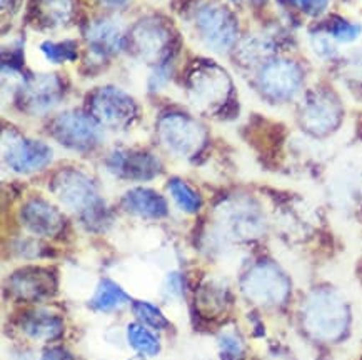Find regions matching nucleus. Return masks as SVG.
Listing matches in <instances>:
<instances>
[{"label": "nucleus", "mask_w": 362, "mask_h": 360, "mask_svg": "<svg viewBox=\"0 0 362 360\" xmlns=\"http://www.w3.org/2000/svg\"><path fill=\"white\" fill-rule=\"evenodd\" d=\"M304 72L299 64L289 59H274L262 64L257 76V87L264 97L274 102H287L299 94Z\"/></svg>", "instance_id": "20e7f679"}, {"label": "nucleus", "mask_w": 362, "mask_h": 360, "mask_svg": "<svg viewBox=\"0 0 362 360\" xmlns=\"http://www.w3.org/2000/svg\"><path fill=\"white\" fill-rule=\"evenodd\" d=\"M32 12L44 27H60L72 18V0H34Z\"/></svg>", "instance_id": "aec40b11"}, {"label": "nucleus", "mask_w": 362, "mask_h": 360, "mask_svg": "<svg viewBox=\"0 0 362 360\" xmlns=\"http://www.w3.org/2000/svg\"><path fill=\"white\" fill-rule=\"evenodd\" d=\"M189 94L201 107H214L227 100L232 84L227 73L214 64L194 68L189 77Z\"/></svg>", "instance_id": "f8f14e48"}, {"label": "nucleus", "mask_w": 362, "mask_h": 360, "mask_svg": "<svg viewBox=\"0 0 362 360\" xmlns=\"http://www.w3.org/2000/svg\"><path fill=\"white\" fill-rule=\"evenodd\" d=\"M127 337L129 342H131V345L137 350V352H141L144 355H156L159 352V340L156 339V335L152 334L151 330H147L146 327L141 324L129 325Z\"/></svg>", "instance_id": "a878e982"}, {"label": "nucleus", "mask_w": 362, "mask_h": 360, "mask_svg": "<svg viewBox=\"0 0 362 360\" xmlns=\"http://www.w3.org/2000/svg\"><path fill=\"white\" fill-rule=\"evenodd\" d=\"M52 188L59 200L81 215L87 224H97L104 219L102 198L86 174L74 169L60 170L54 177Z\"/></svg>", "instance_id": "f03ea898"}, {"label": "nucleus", "mask_w": 362, "mask_h": 360, "mask_svg": "<svg viewBox=\"0 0 362 360\" xmlns=\"http://www.w3.org/2000/svg\"><path fill=\"white\" fill-rule=\"evenodd\" d=\"M2 155L8 167L18 174L39 172L52 160V150L44 142L7 131L2 137Z\"/></svg>", "instance_id": "6e6552de"}, {"label": "nucleus", "mask_w": 362, "mask_h": 360, "mask_svg": "<svg viewBox=\"0 0 362 360\" xmlns=\"http://www.w3.org/2000/svg\"><path fill=\"white\" fill-rule=\"evenodd\" d=\"M324 32L337 44H352L359 39L362 34V25L357 22L347 20L344 17L332 16L327 18Z\"/></svg>", "instance_id": "5701e85b"}, {"label": "nucleus", "mask_w": 362, "mask_h": 360, "mask_svg": "<svg viewBox=\"0 0 362 360\" xmlns=\"http://www.w3.org/2000/svg\"><path fill=\"white\" fill-rule=\"evenodd\" d=\"M52 136L59 144L71 150H90L100 142V131L95 119L69 110L60 114L52 124Z\"/></svg>", "instance_id": "1a4fd4ad"}, {"label": "nucleus", "mask_w": 362, "mask_h": 360, "mask_svg": "<svg viewBox=\"0 0 362 360\" xmlns=\"http://www.w3.org/2000/svg\"><path fill=\"white\" fill-rule=\"evenodd\" d=\"M289 280L279 267L271 262L254 265L244 277L243 290L254 304L262 307L281 306L289 295Z\"/></svg>", "instance_id": "423d86ee"}, {"label": "nucleus", "mask_w": 362, "mask_h": 360, "mask_svg": "<svg viewBox=\"0 0 362 360\" xmlns=\"http://www.w3.org/2000/svg\"><path fill=\"white\" fill-rule=\"evenodd\" d=\"M62 84L55 76H35L18 92L21 107L29 114H45L62 99Z\"/></svg>", "instance_id": "4468645a"}, {"label": "nucleus", "mask_w": 362, "mask_h": 360, "mask_svg": "<svg viewBox=\"0 0 362 360\" xmlns=\"http://www.w3.org/2000/svg\"><path fill=\"white\" fill-rule=\"evenodd\" d=\"M16 4H18V0H2V7H4V11H6V8H8V7L16 6Z\"/></svg>", "instance_id": "2f4dec72"}, {"label": "nucleus", "mask_w": 362, "mask_h": 360, "mask_svg": "<svg viewBox=\"0 0 362 360\" xmlns=\"http://www.w3.org/2000/svg\"><path fill=\"white\" fill-rule=\"evenodd\" d=\"M129 302V295L124 292L119 285H115L110 280H102L99 289L90 300V307L95 311H115V308L125 306Z\"/></svg>", "instance_id": "4be33fe9"}, {"label": "nucleus", "mask_w": 362, "mask_h": 360, "mask_svg": "<svg viewBox=\"0 0 362 360\" xmlns=\"http://www.w3.org/2000/svg\"><path fill=\"white\" fill-rule=\"evenodd\" d=\"M196 29L201 40L214 52H226L239 35L238 17L230 8L219 4H207L197 8Z\"/></svg>", "instance_id": "7ed1b4c3"}, {"label": "nucleus", "mask_w": 362, "mask_h": 360, "mask_svg": "<svg viewBox=\"0 0 362 360\" xmlns=\"http://www.w3.org/2000/svg\"><path fill=\"white\" fill-rule=\"evenodd\" d=\"M25 334L35 340H52L62 334V318L50 312H34L24 320Z\"/></svg>", "instance_id": "412c9836"}, {"label": "nucleus", "mask_w": 362, "mask_h": 360, "mask_svg": "<svg viewBox=\"0 0 362 360\" xmlns=\"http://www.w3.org/2000/svg\"><path fill=\"white\" fill-rule=\"evenodd\" d=\"M92 117L107 127H127L136 119L137 104L127 92L105 85L97 89L89 99Z\"/></svg>", "instance_id": "0eeeda50"}, {"label": "nucleus", "mask_w": 362, "mask_h": 360, "mask_svg": "<svg viewBox=\"0 0 362 360\" xmlns=\"http://www.w3.org/2000/svg\"><path fill=\"white\" fill-rule=\"evenodd\" d=\"M299 2L300 8L309 16L317 17L321 13L326 12V8L329 6V0H297Z\"/></svg>", "instance_id": "c756f323"}, {"label": "nucleus", "mask_w": 362, "mask_h": 360, "mask_svg": "<svg viewBox=\"0 0 362 360\" xmlns=\"http://www.w3.org/2000/svg\"><path fill=\"white\" fill-rule=\"evenodd\" d=\"M86 39L92 52L99 57H109V55L117 54L125 42L122 25L109 17L92 22L87 27Z\"/></svg>", "instance_id": "f3484780"}, {"label": "nucleus", "mask_w": 362, "mask_h": 360, "mask_svg": "<svg viewBox=\"0 0 362 360\" xmlns=\"http://www.w3.org/2000/svg\"><path fill=\"white\" fill-rule=\"evenodd\" d=\"M157 133L162 145L179 157L196 155L206 142V132L201 124L184 114H167L159 120Z\"/></svg>", "instance_id": "39448f33"}, {"label": "nucleus", "mask_w": 362, "mask_h": 360, "mask_svg": "<svg viewBox=\"0 0 362 360\" xmlns=\"http://www.w3.org/2000/svg\"><path fill=\"white\" fill-rule=\"evenodd\" d=\"M12 290L18 297L44 299L54 290V279L49 272L42 269H27L17 272L11 279Z\"/></svg>", "instance_id": "6ab92c4d"}, {"label": "nucleus", "mask_w": 362, "mask_h": 360, "mask_svg": "<svg viewBox=\"0 0 362 360\" xmlns=\"http://www.w3.org/2000/svg\"><path fill=\"white\" fill-rule=\"evenodd\" d=\"M40 360H74V357L67 352V350L52 349V350H49V352H45L44 357H42Z\"/></svg>", "instance_id": "7c9ffc66"}, {"label": "nucleus", "mask_w": 362, "mask_h": 360, "mask_svg": "<svg viewBox=\"0 0 362 360\" xmlns=\"http://www.w3.org/2000/svg\"><path fill=\"white\" fill-rule=\"evenodd\" d=\"M310 44H313L314 52L321 59H332L334 55H336L334 40L326 34V32H319V34L310 37Z\"/></svg>", "instance_id": "cd10ccee"}, {"label": "nucleus", "mask_w": 362, "mask_h": 360, "mask_svg": "<svg viewBox=\"0 0 362 360\" xmlns=\"http://www.w3.org/2000/svg\"><path fill=\"white\" fill-rule=\"evenodd\" d=\"M222 355L227 359H239L243 355V344L235 335L224 334L219 340Z\"/></svg>", "instance_id": "c85d7f7f"}, {"label": "nucleus", "mask_w": 362, "mask_h": 360, "mask_svg": "<svg viewBox=\"0 0 362 360\" xmlns=\"http://www.w3.org/2000/svg\"><path fill=\"white\" fill-rule=\"evenodd\" d=\"M122 205L127 212L134 215L146 217V219H162L169 212L165 198L159 196L151 188H132L125 193L122 198Z\"/></svg>", "instance_id": "a211bd4d"}, {"label": "nucleus", "mask_w": 362, "mask_h": 360, "mask_svg": "<svg viewBox=\"0 0 362 360\" xmlns=\"http://www.w3.org/2000/svg\"><path fill=\"white\" fill-rule=\"evenodd\" d=\"M304 327L315 339L337 340L344 334L349 312L344 299L332 290H315L303 307Z\"/></svg>", "instance_id": "f257e3e1"}, {"label": "nucleus", "mask_w": 362, "mask_h": 360, "mask_svg": "<svg viewBox=\"0 0 362 360\" xmlns=\"http://www.w3.org/2000/svg\"><path fill=\"white\" fill-rule=\"evenodd\" d=\"M341 119V102L327 90H315L309 94L300 109V124L313 136H327L337 128Z\"/></svg>", "instance_id": "9b49d317"}, {"label": "nucleus", "mask_w": 362, "mask_h": 360, "mask_svg": "<svg viewBox=\"0 0 362 360\" xmlns=\"http://www.w3.org/2000/svg\"><path fill=\"white\" fill-rule=\"evenodd\" d=\"M131 40L142 59L156 62L170 54L173 32L165 22L157 20V18H144L134 27Z\"/></svg>", "instance_id": "ddd939ff"}, {"label": "nucleus", "mask_w": 362, "mask_h": 360, "mask_svg": "<svg viewBox=\"0 0 362 360\" xmlns=\"http://www.w3.org/2000/svg\"><path fill=\"white\" fill-rule=\"evenodd\" d=\"M134 313L142 324L152 327V329H164V327H167V318L162 316L159 308L151 306V304L137 302L134 306Z\"/></svg>", "instance_id": "bb28decb"}, {"label": "nucleus", "mask_w": 362, "mask_h": 360, "mask_svg": "<svg viewBox=\"0 0 362 360\" xmlns=\"http://www.w3.org/2000/svg\"><path fill=\"white\" fill-rule=\"evenodd\" d=\"M107 169L114 175L129 180H151L160 174V162L148 152L119 150L107 159Z\"/></svg>", "instance_id": "2eb2a0df"}, {"label": "nucleus", "mask_w": 362, "mask_h": 360, "mask_svg": "<svg viewBox=\"0 0 362 360\" xmlns=\"http://www.w3.org/2000/svg\"><path fill=\"white\" fill-rule=\"evenodd\" d=\"M21 219L32 234L42 237H54L64 227V217L60 212L40 198L29 200L22 207Z\"/></svg>", "instance_id": "dca6fc26"}, {"label": "nucleus", "mask_w": 362, "mask_h": 360, "mask_svg": "<svg viewBox=\"0 0 362 360\" xmlns=\"http://www.w3.org/2000/svg\"><path fill=\"white\" fill-rule=\"evenodd\" d=\"M167 188H169L170 196H173L174 202L177 204L180 210L187 212V214H196L202 207L201 196L189 184H185L184 180L173 179Z\"/></svg>", "instance_id": "b1692460"}, {"label": "nucleus", "mask_w": 362, "mask_h": 360, "mask_svg": "<svg viewBox=\"0 0 362 360\" xmlns=\"http://www.w3.org/2000/svg\"><path fill=\"white\" fill-rule=\"evenodd\" d=\"M219 219L226 232L238 240L257 239L266 229L261 209L249 198L227 202L219 212Z\"/></svg>", "instance_id": "9d476101"}, {"label": "nucleus", "mask_w": 362, "mask_h": 360, "mask_svg": "<svg viewBox=\"0 0 362 360\" xmlns=\"http://www.w3.org/2000/svg\"><path fill=\"white\" fill-rule=\"evenodd\" d=\"M254 2H264V0H254Z\"/></svg>", "instance_id": "473e14b6"}, {"label": "nucleus", "mask_w": 362, "mask_h": 360, "mask_svg": "<svg viewBox=\"0 0 362 360\" xmlns=\"http://www.w3.org/2000/svg\"><path fill=\"white\" fill-rule=\"evenodd\" d=\"M40 54L54 66L74 62L77 59V44L74 40H62V42L45 40L40 44Z\"/></svg>", "instance_id": "393cba45"}, {"label": "nucleus", "mask_w": 362, "mask_h": 360, "mask_svg": "<svg viewBox=\"0 0 362 360\" xmlns=\"http://www.w3.org/2000/svg\"><path fill=\"white\" fill-rule=\"evenodd\" d=\"M234 2H240V0H234Z\"/></svg>", "instance_id": "72a5a7b5"}]
</instances>
